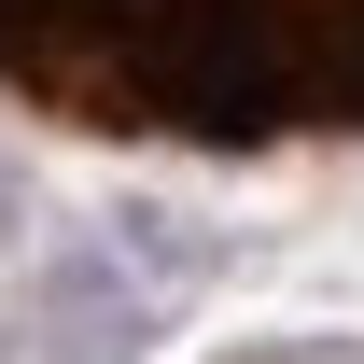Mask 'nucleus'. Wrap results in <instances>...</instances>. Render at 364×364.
<instances>
[{
	"label": "nucleus",
	"instance_id": "f257e3e1",
	"mask_svg": "<svg viewBox=\"0 0 364 364\" xmlns=\"http://www.w3.org/2000/svg\"><path fill=\"white\" fill-rule=\"evenodd\" d=\"M0 85L112 140H336L364 0H0Z\"/></svg>",
	"mask_w": 364,
	"mask_h": 364
}]
</instances>
